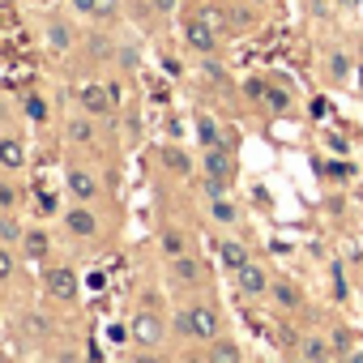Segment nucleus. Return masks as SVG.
<instances>
[{
	"mask_svg": "<svg viewBox=\"0 0 363 363\" xmlns=\"http://www.w3.org/2000/svg\"><path fill=\"white\" fill-rule=\"evenodd\" d=\"M333 77H346V56H342V52L333 56Z\"/></svg>",
	"mask_w": 363,
	"mask_h": 363,
	"instance_id": "obj_29",
	"label": "nucleus"
},
{
	"mask_svg": "<svg viewBox=\"0 0 363 363\" xmlns=\"http://www.w3.org/2000/svg\"><path fill=\"white\" fill-rule=\"evenodd\" d=\"M94 227H99V223H94V214H90V210H73V214H69V231H73V235L90 240V235H94Z\"/></svg>",
	"mask_w": 363,
	"mask_h": 363,
	"instance_id": "obj_10",
	"label": "nucleus"
},
{
	"mask_svg": "<svg viewBox=\"0 0 363 363\" xmlns=\"http://www.w3.org/2000/svg\"><path fill=\"white\" fill-rule=\"evenodd\" d=\"M0 116H5V107H0Z\"/></svg>",
	"mask_w": 363,
	"mask_h": 363,
	"instance_id": "obj_33",
	"label": "nucleus"
},
{
	"mask_svg": "<svg viewBox=\"0 0 363 363\" xmlns=\"http://www.w3.org/2000/svg\"><path fill=\"white\" fill-rule=\"evenodd\" d=\"M214 359H218V363H235V359H240V346H231V342H218V346H214Z\"/></svg>",
	"mask_w": 363,
	"mask_h": 363,
	"instance_id": "obj_19",
	"label": "nucleus"
},
{
	"mask_svg": "<svg viewBox=\"0 0 363 363\" xmlns=\"http://www.w3.org/2000/svg\"><path fill=\"white\" fill-rule=\"evenodd\" d=\"M26 111H30L35 120H43V116H48V103H43V99H26Z\"/></svg>",
	"mask_w": 363,
	"mask_h": 363,
	"instance_id": "obj_24",
	"label": "nucleus"
},
{
	"mask_svg": "<svg viewBox=\"0 0 363 363\" xmlns=\"http://www.w3.org/2000/svg\"><path fill=\"white\" fill-rule=\"evenodd\" d=\"M171 5H175V0H154V9H162V13H167Z\"/></svg>",
	"mask_w": 363,
	"mask_h": 363,
	"instance_id": "obj_31",
	"label": "nucleus"
},
{
	"mask_svg": "<svg viewBox=\"0 0 363 363\" xmlns=\"http://www.w3.org/2000/svg\"><path fill=\"white\" fill-rule=\"evenodd\" d=\"M48 291H52L56 299H73V295H77V278H73V269H52V274H48Z\"/></svg>",
	"mask_w": 363,
	"mask_h": 363,
	"instance_id": "obj_5",
	"label": "nucleus"
},
{
	"mask_svg": "<svg viewBox=\"0 0 363 363\" xmlns=\"http://www.w3.org/2000/svg\"><path fill=\"white\" fill-rule=\"evenodd\" d=\"M274 295H278V303H282V308H295V303H299V291H295V286H286V282H282V286H274Z\"/></svg>",
	"mask_w": 363,
	"mask_h": 363,
	"instance_id": "obj_17",
	"label": "nucleus"
},
{
	"mask_svg": "<svg viewBox=\"0 0 363 363\" xmlns=\"http://www.w3.org/2000/svg\"><path fill=\"white\" fill-rule=\"evenodd\" d=\"M175 325H179V333H189V337H201V342H210V337L218 333V312L201 303V308H189V312L179 316Z\"/></svg>",
	"mask_w": 363,
	"mask_h": 363,
	"instance_id": "obj_1",
	"label": "nucleus"
},
{
	"mask_svg": "<svg viewBox=\"0 0 363 363\" xmlns=\"http://www.w3.org/2000/svg\"><path fill=\"white\" fill-rule=\"evenodd\" d=\"M162 162H167L171 171H189V158L179 154V150H162Z\"/></svg>",
	"mask_w": 363,
	"mask_h": 363,
	"instance_id": "obj_20",
	"label": "nucleus"
},
{
	"mask_svg": "<svg viewBox=\"0 0 363 363\" xmlns=\"http://www.w3.org/2000/svg\"><path fill=\"white\" fill-rule=\"evenodd\" d=\"M214 218H218V223H235V206L223 201V197H214Z\"/></svg>",
	"mask_w": 363,
	"mask_h": 363,
	"instance_id": "obj_15",
	"label": "nucleus"
},
{
	"mask_svg": "<svg viewBox=\"0 0 363 363\" xmlns=\"http://www.w3.org/2000/svg\"><path fill=\"white\" fill-rule=\"evenodd\" d=\"M0 240H22V231H18L13 223H5V218H0Z\"/></svg>",
	"mask_w": 363,
	"mask_h": 363,
	"instance_id": "obj_25",
	"label": "nucleus"
},
{
	"mask_svg": "<svg viewBox=\"0 0 363 363\" xmlns=\"http://www.w3.org/2000/svg\"><path fill=\"white\" fill-rule=\"evenodd\" d=\"M26 252H30V257H43V252H48V235H43V231L26 235Z\"/></svg>",
	"mask_w": 363,
	"mask_h": 363,
	"instance_id": "obj_16",
	"label": "nucleus"
},
{
	"mask_svg": "<svg viewBox=\"0 0 363 363\" xmlns=\"http://www.w3.org/2000/svg\"><path fill=\"white\" fill-rule=\"evenodd\" d=\"M111 90H103V86H82V107L86 111H94V116H103V111H111Z\"/></svg>",
	"mask_w": 363,
	"mask_h": 363,
	"instance_id": "obj_4",
	"label": "nucleus"
},
{
	"mask_svg": "<svg viewBox=\"0 0 363 363\" xmlns=\"http://www.w3.org/2000/svg\"><path fill=\"white\" fill-rule=\"evenodd\" d=\"M206 175H210V184H227L231 179V154L223 145H210L206 154Z\"/></svg>",
	"mask_w": 363,
	"mask_h": 363,
	"instance_id": "obj_3",
	"label": "nucleus"
},
{
	"mask_svg": "<svg viewBox=\"0 0 363 363\" xmlns=\"http://www.w3.org/2000/svg\"><path fill=\"white\" fill-rule=\"evenodd\" d=\"M184 35H189V43H193L197 52H214V35H218V30H214V26H206L201 18H193Z\"/></svg>",
	"mask_w": 363,
	"mask_h": 363,
	"instance_id": "obj_6",
	"label": "nucleus"
},
{
	"mask_svg": "<svg viewBox=\"0 0 363 363\" xmlns=\"http://www.w3.org/2000/svg\"><path fill=\"white\" fill-rule=\"evenodd\" d=\"M350 171H354V167H350V162H333V167H329V175H333V179H346V175H350Z\"/></svg>",
	"mask_w": 363,
	"mask_h": 363,
	"instance_id": "obj_28",
	"label": "nucleus"
},
{
	"mask_svg": "<svg viewBox=\"0 0 363 363\" xmlns=\"http://www.w3.org/2000/svg\"><path fill=\"white\" fill-rule=\"evenodd\" d=\"M9 274H13V257L0 248V278H9Z\"/></svg>",
	"mask_w": 363,
	"mask_h": 363,
	"instance_id": "obj_26",
	"label": "nucleus"
},
{
	"mask_svg": "<svg viewBox=\"0 0 363 363\" xmlns=\"http://www.w3.org/2000/svg\"><path fill=\"white\" fill-rule=\"evenodd\" d=\"M175 278H184V282H197V278H201L197 261H189L184 252H179V257H175Z\"/></svg>",
	"mask_w": 363,
	"mask_h": 363,
	"instance_id": "obj_12",
	"label": "nucleus"
},
{
	"mask_svg": "<svg viewBox=\"0 0 363 363\" xmlns=\"http://www.w3.org/2000/svg\"><path fill=\"white\" fill-rule=\"evenodd\" d=\"M133 342L145 346V350H154V346L162 342V320H158L154 312H141V316L133 320Z\"/></svg>",
	"mask_w": 363,
	"mask_h": 363,
	"instance_id": "obj_2",
	"label": "nucleus"
},
{
	"mask_svg": "<svg viewBox=\"0 0 363 363\" xmlns=\"http://www.w3.org/2000/svg\"><path fill=\"white\" fill-rule=\"evenodd\" d=\"M252 5H265V0H252Z\"/></svg>",
	"mask_w": 363,
	"mask_h": 363,
	"instance_id": "obj_32",
	"label": "nucleus"
},
{
	"mask_svg": "<svg viewBox=\"0 0 363 363\" xmlns=\"http://www.w3.org/2000/svg\"><path fill=\"white\" fill-rule=\"evenodd\" d=\"M265 99H269V107H278V111L286 107V94H282V90H265Z\"/></svg>",
	"mask_w": 363,
	"mask_h": 363,
	"instance_id": "obj_27",
	"label": "nucleus"
},
{
	"mask_svg": "<svg viewBox=\"0 0 363 363\" xmlns=\"http://www.w3.org/2000/svg\"><path fill=\"white\" fill-rule=\"evenodd\" d=\"M73 5H77L82 13H90V9H99V0H73Z\"/></svg>",
	"mask_w": 363,
	"mask_h": 363,
	"instance_id": "obj_30",
	"label": "nucleus"
},
{
	"mask_svg": "<svg viewBox=\"0 0 363 363\" xmlns=\"http://www.w3.org/2000/svg\"><path fill=\"white\" fill-rule=\"evenodd\" d=\"M69 189H73L77 201H90V197L99 193V184H94V175H90V171H69Z\"/></svg>",
	"mask_w": 363,
	"mask_h": 363,
	"instance_id": "obj_8",
	"label": "nucleus"
},
{
	"mask_svg": "<svg viewBox=\"0 0 363 363\" xmlns=\"http://www.w3.org/2000/svg\"><path fill=\"white\" fill-rule=\"evenodd\" d=\"M299 354H303V359H325V354H329V346L312 337V342H303V346H299Z\"/></svg>",
	"mask_w": 363,
	"mask_h": 363,
	"instance_id": "obj_18",
	"label": "nucleus"
},
{
	"mask_svg": "<svg viewBox=\"0 0 363 363\" xmlns=\"http://www.w3.org/2000/svg\"><path fill=\"white\" fill-rule=\"evenodd\" d=\"M223 265L240 274V269L248 265V252H244V244H235V240H223Z\"/></svg>",
	"mask_w": 363,
	"mask_h": 363,
	"instance_id": "obj_11",
	"label": "nucleus"
},
{
	"mask_svg": "<svg viewBox=\"0 0 363 363\" xmlns=\"http://www.w3.org/2000/svg\"><path fill=\"white\" fill-rule=\"evenodd\" d=\"M162 248H167L171 257H179V252H184V235H175V231H167V235H162Z\"/></svg>",
	"mask_w": 363,
	"mask_h": 363,
	"instance_id": "obj_22",
	"label": "nucleus"
},
{
	"mask_svg": "<svg viewBox=\"0 0 363 363\" xmlns=\"http://www.w3.org/2000/svg\"><path fill=\"white\" fill-rule=\"evenodd\" d=\"M197 133H201L206 150H210V145H223V133H218V124H214V120H201V124H197Z\"/></svg>",
	"mask_w": 363,
	"mask_h": 363,
	"instance_id": "obj_13",
	"label": "nucleus"
},
{
	"mask_svg": "<svg viewBox=\"0 0 363 363\" xmlns=\"http://www.w3.org/2000/svg\"><path fill=\"white\" fill-rule=\"evenodd\" d=\"M69 43H73V39H69V26H52V48H60V52H65Z\"/></svg>",
	"mask_w": 363,
	"mask_h": 363,
	"instance_id": "obj_23",
	"label": "nucleus"
},
{
	"mask_svg": "<svg viewBox=\"0 0 363 363\" xmlns=\"http://www.w3.org/2000/svg\"><path fill=\"white\" fill-rule=\"evenodd\" d=\"M69 137H73V141H90V137H94V128H90L86 120H73V124H69Z\"/></svg>",
	"mask_w": 363,
	"mask_h": 363,
	"instance_id": "obj_21",
	"label": "nucleus"
},
{
	"mask_svg": "<svg viewBox=\"0 0 363 363\" xmlns=\"http://www.w3.org/2000/svg\"><path fill=\"white\" fill-rule=\"evenodd\" d=\"M201 22H206V26H214V30H223V26H227V13H223V9H214V5H206V9H201Z\"/></svg>",
	"mask_w": 363,
	"mask_h": 363,
	"instance_id": "obj_14",
	"label": "nucleus"
},
{
	"mask_svg": "<svg viewBox=\"0 0 363 363\" xmlns=\"http://www.w3.org/2000/svg\"><path fill=\"white\" fill-rule=\"evenodd\" d=\"M0 162L5 167H22L26 162V150H22L18 137H0Z\"/></svg>",
	"mask_w": 363,
	"mask_h": 363,
	"instance_id": "obj_9",
	"label": "nucleus"
},
{
	"mask_svg": "<svg viewBox=\"0 0 363 363\" xmlns=\"http://www.w3.org/2000/svg\"><path fill=\"white\" fill-rule=\"evenodd\" d=\"M265 286H269V278H265L261 265H244V269H240V291H244V295H261Z\"/></svg>",
	"mask_w": 363,
	"mask_h": 363,
	"instance_id": "obj_7",
	"label": "nucleus"
}]
</instances>
